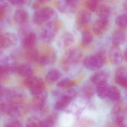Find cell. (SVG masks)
<instances>
[{"mask_svg": "<svg viewBox=\"0 0 127 127\" xmlns=\"http://www.w3.org/2000/svg\"><path fill=\"white\" fill-rule=\"evenodd\" d=\"M56 12L53 8L46 7L36 10L33 15L34 23L38 25H41L51 21H55L57 18Z\"/></svg>", "mask_w": 127, "mask_h": 127, "instance_id": "cell-1", "label": "cell"}, {"mask_svg": "<svg viewBox=\"0 0 127 127\" xmlns=\"http://www.w3.org/2000/svg\"><path fill=\"white\" fill-rule=\"evenodd\" d=\"M82 53L78 48L73 47L66 51L62 59L61 64L65 70H67L71 66L78 64L81 59Z\"/></svg>", "mask_w": 127, "mask_h": 127, "instance_id": "cell-2", "label": "cell"}, {"mask_svg": "<svg viewBox=\"0 0 127 127\" xmlns=\"http://www.w3.org/2000/svg\"><path fill=\"white\" fill-rule=\"evenodd\" d=\"M105 61L106 58L104 54L102 52H100L85 58L83 61V64L88 69L98 70L102 67Z\"/></svg>", "mask_w": 127, "mask_h": 127, "instance_id": "cell-3", "label": "cell"}, {"mask_svg": "<svg viewBox=\"0 0 127 127\" xmlns=\"http://www.w3.org/2000/svg\"><path fill=\"white\" fill-rule=\"evenodd\" d=\"M25 85L29 89L30 93L33 96L40 94L45 91V84L41 78L39 76H31L26 78Z\"/></svg>", "mask_w": 127, "mask_h": 127, "instance_id": "cell-4", "label": "cell"}, {"mask_svg": "<svg viewBox=\"0 0 127 127\" xmlns=\"http://www.w3.org/2000/svg\"><path fill=\"white\" fill-rule=\"evenodd\" d=\"M113 107L111 117L114 124L119 127H125V122L126 117V108L123 102L119 101Z\"/></svg>", "mask_w": 127, "mask_h": 127, "instance_id": "cell-5", "label": "cell"}, {"mask_svg": "<svg viewBox=\"0 0 127 127\" xmlns=\"http://www.w3.org/2000/svg\"><path fill=\"white\" fill-rule=\"evenodd\" d=\"M58 28L55 21L45 24L40 32V37L42 41L45 43L51 42L58 32Z\"/></svg>", "mask_w": 127, "mask_h": 127, "instance_id": "cell-6", "label": "cell"}, {"mask_svg": "<svg viewBox=\"0 0 127 127\" xmlns=\"http://www.w3.org/2000/svg\"><path fill=\"white\" fill-rule=\"evenodd\" d=\"M75 91L72 90H68L62 94L54 105L57 110H61L66 108L67 105L76 96Z\"/></svg>", "mask_w": 127, "mask_h": 127, "instance_id": "cell-7", "label": "cell"}, {"mask_svg": "<svg viewBox=\"0 0 127 127\" xmlns=\"http://www.w3.org/2000/svg\"><path fill=\"white\" fill-rule=\"evenodd\" d=\"M79 0H57L56 6L59 11L71 13L75 11Z\"/></svg>", "mask_w": 127, "mask_h": 127, "instance_id": "cell-8", "label": "cell"}, {"mask_svg": "<svg viewBox=\"0 0 127 127\" xmlns=\"http://www.w3.org/2000/svg\"><path fill=\"white\" fill-rule=\"evenodd\" d=\"M17 36L13 32H8L0 34V48H7L17 43Z\"/></svg>", "mask_w": 127, "mask_h": 127, "instance_id": "cell-9", "label": "cell"}, {"mask_svg": "<svg viewBox=\"0 0 127 127\" xmlns=\"http://www.w3.org/2000/svg\"><path fill=\"white\" fill-rule=\"evenodd\" d=\"M109 26L108 19L100 18L96 21L93 26V31L96 35H103L106 32Z\"/></svg>", "mask_w": 127, "mask_h": 127, "instance_id": "cell-10", "label": "cell"}, {"mask_svg": "<svg viewBox=\"0 0 127 127\" xmlns=\"http://www.w3.org/2000/svg\"><path fill=\"white\" fill-rule=\"evenodd\" d=\"M33 96L32 107L34 110L37 112H41L43 110L47 98L46 91Z\"/></svg>", "mask_w": 127, "mask_h": 127, "instance_id": "cell-11", "label": "cell"}, {"mask_svg": "<svg viewBox=\"0 0 127 127\" xmlns=\"http://www.w3.org/2000/svg\"><path fill=\"white\" fill-rule=\"evenodd\" d=\"M109 57L110 61L113 64L117 65L122 63L123 54L119 46L113 44L109 51Z\"/></svg>", "mask_w": 127, "mask_h": 127, "instance_id": "cell-12", "label": "cell"}, {"mask_svg": "<svg viewBox=\"0 0 127 127\" xmlns=\"http://www.w3.org/2000/svg\"><path fill=\"white\" fill-rule=\"evenodd\" d=\"M115 81L117 84L123 87L127 86V70L124 66L119 67L115 70Z\"/></svg>", "mask_w": 127, "mask_h": 127, "instance_id": "cell-13", "label": "cell"}, {"mask_svg": "<svg viewBox=\"0 0 127 127\" xmlns=\"http://www.w3.org/2000/svg\"><path fill=\"white\" fill-rule=\"evenodd\" d=\"M75 38L73 35L69 32H65L62 34L58 41V46L62 48H66L74 43Z\"/></svg>", "mask_w": 127, "mask_h": 127, "instance_id": "cell-14", "label": "cell"}, {"mask_svg": "<svg viewBox=\"0 0 127 127\" xmlns=\"http://www.w3.org/2000/svg\"><path fill=\"white\" fill-rule=\"evenodd\" d=\"M29 12L24 8H20L16 10L14 14V19L18 24H24L26 23L29 19Z\"/></svg>", "mask_w": 127, "mask_h": 127, "instance_id": "cell-15", "label": "cell"}, {"mask_svg": "<svg viewBox=\"0 0 127 127\" xmlns=\"http://www.w3.org/2000/svg\"><path fill=\"white\" fill-rule=\"evenodd\" d=\"M91 20V14L87 10L84 9L81 10L76 15V23L80 26L88 25L90 23Z\"/></svg>", "mask_w": 127, "mask_h": 127, "instance_id": "cell-16", "label": "cell"}, {"mask_svg": "<svg viewBox=\"0 0 127 127\" xmlns=\"http://www.w3.org/2000/svg\"><path fill=\"white\" fill-rule=\"evenodd\" d=\"M36 34L33 32H29L24 35L22 41V45L26 49L34 48L37 42Z\"/></svg>", "mask_w": 127, "mask_h": 127, "instance_id": "cell-17", "label": "cell"}, {"mask_svg": "<svg viewBox=\"0 0 127 127\" xmlns=\"http://www.w3.org/2000/svg\"><path fill=\"white\" fill-rule=\"evenodd\" d=\"M56 58L55 52L51 51L46 55H40L37 62L40 65L46 66L53 64L55 62Z\"/></svg>", "mask_w": 127, "mask_h": 127, "instance_id": "cell-18", "label": "cell"}, {"mask_svg": "<svg viewBox=\"0 0 127 127\" xmlns=\"http://www.w3.org/2000/svg\"><path fill=\"white\" fill-rule=\"evenodd\" d=\"M108 77L107 74L105 72L102 71H98L91 75L90 78V81L94 85H96L107 82Z\"/></svg>", "mask_w": 127, "mask_h": 127, "instance_id": "cell-19", "label": "cell"}, {"mask_svg": "<svg viewBox=\"0 0 127 127\" xmlns=\"http://www.w3.org/2000/svg\"><path fill=\"white\" fill-rule=\"evenodd\" d=\"M95 11L97 16L100 18L108 19L111 13L110 8L105 4L98 5Z\"/></svg>", "mask_w": 127, "mask_h": 127, "instance_id": "cell-20", "label": "cell"}, {"mask_svg": "<svg viewBox=\"0 0 127 127\" xmlns=\"http://www.w3.org/2000/svg\"><path fill=\"white\" fill-rule=\"evenodd\" d=\"M109 87L110 86L107 82L96 85L95 92L98 96L101 99L105 98L107 97Z\"/></svg>", "mask_w": 127, "mask_h": 127, "instance_id": "cell-21", "label": "cell"}, {"mask_svg": "<svg viewBox=\"0 0 127 127\" xmlns=\"http://www.w3.org/2000/svg\"><path fill=\"white\" fill-rule=\"evenodd\" d=\"M112 40L113 44L119 46L123 45L126 42V35L123 31H116L112 35Z\"/></svg>", "mask_w": 127, "mask_h": 127, "instance_id": "cell-22", "label": "cell"}, {"mask_svg": "<svg viewBox=\"0 0 127 127\" xmlns=\"http://www.w3.org/2000/svg\"><path fill=\"white\" fill-rule=\"evenodd\" d=\"M61 77V72L58 70L52 69L47 73L45 79L49 84H53L58 81Z\"/></svg>", "mask_w": 127, "mask_h": 127, "instance_id": "cell-23", "label": "cell"}, {"mask_svg": "<svg viewBox=\"0 0 127 127\" xmlns=\"http://www.w3.org/2000/svg\"><path fill=\"white\" fill-rule=\"evenodd\" d=\"M107 97L113 102H118L120 100L121 97L120 92L115 86H110Z\"/></svg>", "mask_w": 127, "mask_h": 127, "instance_id": "cell-24", "label": "cell"}, {"mask_svg": "<svg viewBox=\"0 0 127 127\" xmlns=\"http://www.w3.org/2000/svg\"><path fill=\"white\" fill-rule=\"evenodd\" d=\"M17 72L21 76L26 78L32 75L33 70L30 65L24 64L19 65Z\"/></svg>", "mask_w": 127, "mask_h": 127, "instance_id": "cell-25", "label": "cell"}, {"mask_svg": "<svg viewBox=\"0 0 127 127\" xmlns=\"http://www.w3.org/2000/svg\"><path fill=\"white\" fill-rule=\"evenodd\" d=\"M90 82L85 84L82 88V94L88 98H91L93 97L95 92V89L93 86L94 85L91 82Z\"/></svg>", "mask_w": 127, "mask_h": 127, "instance_id": "cell-26", "label": "cell"}, {"mask_svg": "<svg viewBox=\"0 0 127 127\" xmlns=\"http://www.w3.org/2000/svg\"><path fill=\"white\" fill-rule=\"evenodd\" d=\"M4 127H22V123L16 118V117L9 116L5 118L3 123Z\"/></svg>", "mask_w": 127, "mask_h": 127, "instance_id": "cell-27", "label": "cell"}, {"mask_svg": "<svg viewBox=\"0 0 127 127\" xmlns=\"http://www.w3.org/2000/svg\"><path fill=\"white\" fill-rule=\"evenodd\" d=\"M40 55L39 52L36 49L32 48L27 50L26 54V56L27 60L32 62H37Z\"/></svg>", "mask_w": 127, "mask_h": 127, "instance_id": "cell-28", "label": "cell"}, {"mask_svg": "<svg viewBox=\"0 0 127 127\" xmlns=\"http://www.w3.org/2000/svg\"><path fill=\"white\" fill-rule=\"evenodd\" d=\"M93 35L88 30H84L82 33L81 42L83 46H88L93 40Z\"/></svg>", "mask_w": 127, "mask_h": 127, "instance_id": "cell-29", "label": "cell"}, {"mask_svg": "<svg viewBox=\"0 0 127 127\" xmlns=\"http://www.w3.org/2000/svg\"><path fill=\"white\" fill-rule=\"evenodd\" d=\"M56 117L55 114H53L42 120H41L40 126L41 127H52L55 123Z\"/></svg>", "mask_w": 127, "mask_h": 127, "instance_id": "cell-30", "label": "cell"}, {"mask_svg": "<svg viewBox=\"0 0 127 127\" xmlns=\"http://www.w3.org/2000/svg\"><path fill=\"white\" fill-rule=\"evenodd\" d=\"M11 73L8 66L4 63H0V80L7 78Z\"/></svg>", "mask_w": 127, "mask_h": 127, "instance_id": "cell-31", "label": "cell"}, {"mask_svg": "<svg viewBox=\"0 0 127 127\" xmlns=\"http://www.w3.org/2000/svg\"><path fill=\"white\" fill-rule=\"evenodd\" d=\"M75 82L69 79L64 78L58 82L57 86L62 88H67L73 86Z\"/></svg>", "mask_w": 127, "mask_h": 127, "instance_id": "cell-32", "label": "cell"}, {"mask_svg": "<svg viewBox=\"0 0 127 127\" xmlns=\"http://www.w3.org/2000/svg\"><path fill=\"white\" fill-rule=\"evenodd\" d=\"M127 14H122L117 18L116 20V24L121 28H126L127 26Z\"/></svg>", "mask_w": 127, "mask_h": 127, "instance_id": "cell-33", "label": "cell"}, {"mask_svg": "<svg viewBox=\"0 0 127 127\" xmlns=\"http://www.w3.org/2000/svg\"><path fill=\"white\" fill-rule=\"evenodd\" d=\"M40 120L37 117H31L27 120L26 126L28 127L40 126Z\"/></svg>", "mask_w": 127, "mask_h": 127, "instance_id": "cell-34", "label": "cell"}, {"mask_svg": "<svg viewBox=\"0 0 127 127\" xmlns=\"http://www.w3.org/2000/svg\"><path fill=\"white\" fill-rule=\"evenodd\" d=\"M98 0H87L86 5L88 9L90 11H95L99 2Z\"/></svg>", "mask_w": 127, "mask_h": 127, "instance_id": "cell-35", "label": "cell"}, {"mask_svg": "<svg viewBox=\"0 0 127 127\" xmlns=\"http://www.w3.org/2000/svg\"><path fill=\"white\" fill-rule=\"evenodd\" d=\"M8 1L13 5L21 6L25 4L26 0H8Z\"/></svg>", "mask_w": 127, "mask_h": 127, "instance_id": "cell-36", "label": "cell"}, {"mask_svg": "<svg viewBox=\"0 0 127 127\" xmlns=\"http://www.w3.org/2000/svg\"><path fill=\"white\" fill-rule=\"evenodd\" d=\"M6 9H7L0 8V21L3 20L5 18Z\"/></svg>", "mask_w": 127, "mask_h": 127, "instance_id": "cell-37", "label": "cell"}, {"mask_svg": "<svg viewBox=\"0 0 127 127\" xmlns=\"http://www.w3.org/2000/svg\"><path fill=\"white\" fill-rule=\"evenodd\" d=\"M5 115H6L3 109L2 105L1 103L0 104V118L2 117Z\"/></svg>", "mask_w": 127, "mask_h": 127, "instance_id": "cell-38", "label": "cell"}, {"mask_svg": "<svg viewBox=\"0 0 127 127\" xmlns=\"http://www.w3.org/2000/svg\"><path fill=\"white\" fill-rule=\"evenodd\" d=\"M6 55L2 51H0V63L2 62L4 60Z\"/></svg>", "mask_w": 127, "mask_h": 127, "instance_id": "cell-39", "label": "cell"}, {"mask_svg": "<svg viewBox=\"0 0 127 127\" xmlns=\"http://www.w3.org/2000/svg\"><path fill=\"white\" fill-rule=\"evenodd\" d=\"M6 90V89L2 87L0 83V94H5Z\"/></svg>", "mask_w": 127, "mask_h": 127, "instance_id": "cell-40", "label": "cell"}, {"mask_svg": "<svg viewBox=\"0 0 127 127\" xmlns=\"http://www.w3.org/2000/svg\"><path fill=\"white\" fill-rule=\"evenodd\" d=\"M123 60L124 61H126V60H127V52H126V50L125 51L124 53L123 54Z\"/></svg>", "mask_w": 127, "mask_h": 127, "instance_id": "cell-41", "label": "cell"}, {"mask_svg": "<svg viewBox=\"0 0 127 127\" xmlns=\"http://www.w3.org/2000/svg\"><path fill=\"white\" fill-rule=\"evenodd\" d=\"M37 0L41 3H42L49 2V1H51V0Z\"/></svg>", "mask_w": 127, "mask_h": 127, "instance_id": "cell-42", "label": "cell"}, {"mask_svg": "<svg viewBox=\"0 0 127 127\" xmlns=\"http://www.w3.org/2000/svg\"><path fill=\"white\" fill-rule=\"evenodd\" d=\"M3 97H5V94H0V102L2 99Z\"/></svg>", "mask_w": 127, "mask_h": 127, "instance_id": "cell-43", "label": "cell"}, {"mask_svg": "<svg viewBox=\"0 0 127 127\" xmlns=\"http://www.w3.org/2000/svg\"><path fill=\"white\" fill-rule=\"evenodd\" d=\"M99 1V0H98Z\"/></svg>", "mask_w": 127, "mask_h": 127, "instance_id": "cell-44", "label": "cell"}]
</instances>
